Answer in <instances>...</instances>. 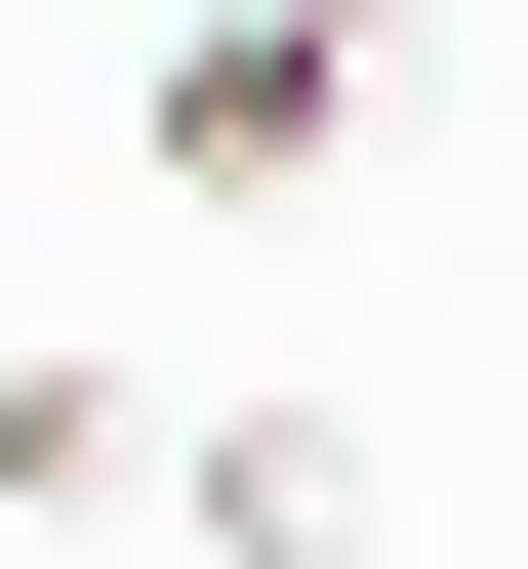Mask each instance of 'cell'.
<instances>
[{"instance_id":"cell-1","label":"cell","mask_w":528,"mask_h":569,"mask_svg":"<svg viewBox=\"0 0 528 569\" xmlns=\"http://www.w3.org/2000/svg\"><path fill=\"white\" fill-rule=\"evenodd\" d=\"M122 122H163V203H326L366 122H407V0H163Z\"/></svg>"},{"instance_id":"cell-2","label":"cell","mask_w":528,"mask_h":569,"mask_svg":"<svg viewBox=\"0 0 528 569\" xmlns=\"http://www.w3.org/2000/svg\"><path fill=\"white\" fill-rule=\"evenodd\" d=\"M163 529H203V569H366L407 448H366V407H163Z\"/></svg>"},{"instance_id":"cell-3","label":"cell","mask_w":528,"mask_h":569,"mask_svg":"<svg viewBox=\"0 0 528 569\" xmlns=\"http://www.w3.org/2000/svg\"><path fill=\"white\" fill-rule=\"evenodd\" d=\"M82 488H163V367H82V326H41V367H0V529H82Z\"/></svg>"}]
</instances>
